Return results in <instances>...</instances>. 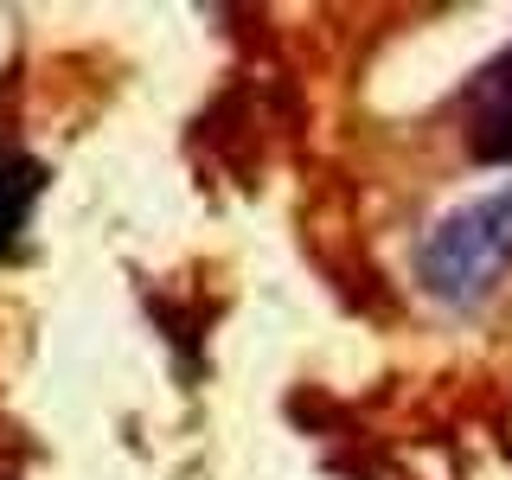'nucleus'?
<instances>
[{"label":"nucleus","mask_w":512,"mask_h":480,"mask_svg":"<svg viewBox=\"0 0 512 480\" xmlns=\"http://www.w3.org/2000/svg\"><path fill=\"white\" fill-rule=\"evenodd\" d=\"M512 269V186L442 212L416 244V282L442 308H474Z\"/></svg>","instance_id":"1"},{"label":"nucleus","mask_w":512,"mask_h":480,"mask_svg":"<svg viewBox=\"0 0 512 480\" xmlns=\"http://www.w3.org/2000/svg\"><path fill=\"white\" fill-rule=\"evenodd\" d=\"M461 128H468V154L512 167V45L493 64H480L474 84L461 90Z\"/></svg>","instance_id":"2"},{"label":"nucleus","mask_w":512,"mask_h":480,"mask_svg":"<svg viewBox=\"0 0 512 480\" xmlns=\"http://www.w3.org/2000/svg\"><path fill=\"white\" fill-rule=\"evenodd\" d=\"M39 192H45V167L32 154H20V148L0 141V256L20 244V231H26L32 205H39Z\"/></svg>","instance_id":"3"}]
</instances>
